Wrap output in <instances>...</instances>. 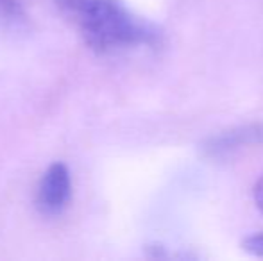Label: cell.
I'll return each instance as SVG.
<instances>
[{
    "instance_id": "obj_1",
    "label": "cell",
    "mask_w": 263,
    "mask_h": 261,
    "mask_svg": "<svg viewBox=\"0 0 263 261\" xmlns=\"http://www.w3.org/2000/svg\"><path fill=\"white\" fill-rule=\"evenodd\" d=\"M55 4L95 52L158 47L163 42L156 25L133 13L122 0H55Z\"/></svg>"
},
{
    "instance_id": "obj_4",
    "label": "cell",
    "mask_w": 263,
    "mask_h": 261,
    "mask_svg": "<svg viewBox=\"0 0 263 261\" xmlns=\"http://www.w3.org/2000/svg\"><path fill=\"white\" fill-rule=\"evenodd\" d=\"M0 16H4V20L7 22H13V24L24 20V13L14 0H0Z\"/></svg>"
},
{
    "instance_id": "obj_6",
    "label": "cell",
    "mask_w": 263,
    "mask_h": 261,
    "mask_svg": "<svg viewBox=\"0 0 263 261\" xmlns=\"http://www.w3.org/2000/svg\"><path fill=\"white\" fill-rule=\"evenodd\" d=\"M253 198H254V204H256V208L263 213V175L256 181V185H254Z\"/></svg>"
},
{
    "instance_id": "obj_2",
    "label": "cell",
    "mask_w": 263,
    "mask_h": 261,
    "mask_svg": "<svg viewBox=\"0 0 263 261\" xmlns=\"http://www.w3.org/2000/svg\"><path fill=\"white\" fill-rule=\"evenodd\" d=\"M70 193H72V179L68 168L63 163H54L40 181L36 204L43 215H59L68 204Z\"/></svg>"
},
{
    "instance_id": "obj_3",
    "label": "cell",
    "mask_w": 263,
    "mask_h": 261,
    "mask_svg": "<svg viewBox=\"0 0 263 261\" xmlns=\"http://www.w3.org/2000/svg\"><path fill=\"white\" fill-rule=\"evenodd\" d=\"M258 145H263V122L243 124V126L217 132L206 139L202 150L210 157H226L235 154L236 150Z\"/></svg>"
},
{
    "instance_id": "obj_5",
    "label": "cell",
    "mask_w": 263,
    "mask_h": 261,
    "mask_svg": "<svg viewBox=\"0 0 263 261\" xmlns=\"http://www.w3.org/2000/svg\"><path fill=\"white\" fill-rule=\"evenodd\" d=\"M242 249L251 256L263 258V233L249 234L242 240Z\"/></svg>"
}]
</instances>
